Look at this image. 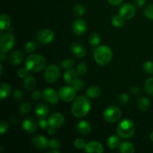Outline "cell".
Wrapping results in <instances>:
<instances>
[{
  "mask_svg": "<svg viewBox=\"0 0 153 153\" xmlns=\"http://www.w3.org/2000/svg\"><path fill=\"white\" fill-rule=\"evenodd\" d=\"M91 109V103L88 97L79 96L73 101L71 107V111L76 118H82L86 116Z\"/></svg>",
  "mask_w": 153,
  "mask_h": 153,
  "instance_id": "1",
  "label": "cell"
},
{
  "mask_svg": "<svg viewBox=\"0 0 153 153\" xmlns=\"http://www.w3.org/2000/svg\"><path fill=\"white\" fill-rule=\"evenodd\" d=\"M113 56L112 51L105 45L97 46L94 52V58L96 62L100 66H105L111 62Z\"/></svg>",
  "mask_w": 153,
  "mask_h": 153,
  "instance_id": "2",
  "label": "cell"
},
{
  "mask_svg": "<svg viewBox=\"0 0 153 153\" xmlns=\"http://www.w3.org/2000/svg\"><path fill=\"white\" fill-rule=\"evenodd\" d=\"M46 59L38 54H31L25 60V67L30 72L41 71L46 67Z\"/></svg>",
  "mask_w": 153,
  "mask_h": 153,
  "instance_id": "3",
  "label": "cell"
},
{
  "mask_svg": "<svg viewBox=\"0 0 153 153\" xmlns=\"http://www.w3.org/2000/svg\"><path fill=\"white\" fill-rule=\"evenodd\" d=\"M135 130L136 126L134 122L129 119H125L118 124L117 132L122 138H129L134 135Z\"/></svg>",
  "mask_w": 153,
  "mask_h": 153,
  "instance_id": "4",
  "label": "cell"
},
{
  "mask_svg": "<svg viewBox=\"0 0 153 153\" xmlns=\"http://www.w3.org/2000/svg\"><path fill=\"white\" fill-rule=\"evenodd\" d=\"M122 116V111L119 107L115 105H111L105 110L103 117L104 119L110 123H114L120 120Z\"/></svg>",
  "mask_w": 153,
  "mask_h": 153,
  "instance_id": "5",
  "label": "cell"
},
{
  "mask_svg": "<svg viewBox=\"0 0 153 153\" xmlns=\"http://www.w3.org/2000/svg\"><path fill=\"white\" fill-rule=\"evenodd\" d=\"M61 71L59 67L55 64H50L46 68L44 72V78L49 84H53L59 79Z\"/></svg>",
  "mask_w": 153,
  "mask_h": 153,
  "instance_id": "6",
  "label": "cell"
},
{
  "mask_svg": "<svg viewBox=\"0 0 153 153\" xmlns=\"http://www.w3.org/2000/svg\"><path fill=\"white\" fill-rule=\"evenodd\" d=\"M76 90L74 88L70 86H64L59 90V97L60 99L63 102H70L76 99Z\"/></svg>",
  "mask_w": 153,
  "mask_h": 153,
  "instance_id": "7",
  "label": "cell"
},
{
  "mask_svg": "<svg viewBox=\"0 0 153 153\" xmlns=\"http://www.w3.org/2000/svg\"><path fill=\"white\" fill-rule=\"evenodd\" d=\"M15 44L14 36L11 34H4L0 39V49L1 51L7 53L8 51L11 50Z\"/></svg>",
  "mask_w": 153,
  "mask_h": 153,
  "instance_id": "8",
  "label": "cell"
},
{
  "mask_svg": "<svg viewBox=\"0 0 153 153\" xmlns=\"http://www.w3.org/2000/svg\"><path fill=\"white\" fill-rule=\"evenodd\" d=\"M36 38L40 43L48 44V43H50L51 42L53 41L54 38H55V33L52 30L44 28V29L40 30L37 33Z\"/></svg>",
  "mask_w": 153,
  "mask_h": 153,
  "instance_id": "9",
  "label": "cell"
},
{
  "mask_svg": "<svg viewBox=\"0 0 153 153\" xmlns=\"http://www.w3.org/2000/svg\"><path fill=\"white\" fill-rule=\"evenodd\" d=\"M135 13V7L131 3H125L121 6L119 10V14L125 20H128L134 17Z\"/></svg>",
  "mask_w": 153,
  "mask_h": 153,
  "instance_id": "10",
  "label": "cell"
},
{
  "mask_svg": "<svg viewBox=\"0 0 153 153\" xmlns=\"http://www.w3.org/2000/svg\"><path fill=\"white\" fill-rule=\"evenodd\" d=\"M43 98L46 102L51 105H56L59 102V94L55 90L48 88L43 91Z\"/></svg>",
  "mask_w": 153,
  "mask_h": 153,
  "instance_id": "11",
  "label": "cell"
},
{
  "mask_svg": "<svg viewBox=\"0 0 153 153\" xmlns=\"http://www.w3.org/2000/svg\"><path fill=\"white\" fill-rule=\"evenodd\" d=\"M48 121H49V126L58 128L64 125V122H65V117L60 112H55L52 114H51Z\"/></svg>",
  "mask_w": 153,
  "mask_h": 153,
  "instance_id": "12",
  "label": "cell"
},
{
  "mask_svg": "<svg viewBox=\"0 0 153 153\" xmlns=\"http://www.w3.org/2000/svg\"><path fill=\"white\" fill-rule=\"evenodd\" d=\"M87 23L84 19H77L72 24V29L76 35H82L87 31Z\"/></svg>",
  "mask_w": 153,
  "mask_h": 153,
  "instance_id": "13",
  "label": "cell"
},
{
  "mask_svg": "<svg viewBox=\"0 0 153 153\" xmlns=\"http://www.w3.org/2000/svg\"><path fill=\"white\" fill-rule=\"evenodd\" d=\"M31 145L34 148H36L37 149H40V150L45 149L49 146V141H48L47 138L46 137H44V136L40 135V134L33 137L31 139Z\"/></svg>",
  "mask_w": 153,
  "mask_h": 153,
  "instance_id": "14",
  "label": "cell"
},
{
  "mask_svg": "<svg viewBox=\"0 0 153 153\" xmlns=\"http://www.w3.org/2000/svg\"><path fill=\"white\" fill-rule=\"evenodd\" d=\"M85 150L88 153H102L104 152V147L100 142L92 140L86 143Z\"/></svg>",
  "mask_w": 153,
  "mask_h": 153,
  "instance_id": "15",
  "label": "cell"
},
{
  "mask_svg": "<svg viewBox=\"0 0 153 153\" xmlns=\"http://www.w3.org/2000/svg\"><path fill=\"white\" fill-rule=\"evenodd\" d=\"M22 127L25 131L27 133H34L37 130V125L36 123L35 120L31 117H26L22 123Z\"/></svg>",
  "mask_w": 153,
  "mask_h": 153,
  "instance_id": "16",
  "label": "cell"
},
{
  "mask_svg": "<svg viewBox=\"0 0 153 153\" xmlns=\"http://www.w3.org/2000/svg\"><path fill=\"white\" fill-rule=\"evenodd\" d=\"M71 50L73 53L78 58H83L86 56L87 51L86 49L83 46V45L80 43H74L71 46Z\"/></svg>",
  "mask_w": 153,
  "mask_h": 153,
  "instance_id": "17",
  "label": "cell"
},
{
  "mask_svg": "<svg viewBox=\"0 0 153 153\" xmlns=\"http://www.w3.org/2000/svg\"><path fill=\"white\" fill-rule=\"evenodd\" d=\"M76 128H77V131L80 134H84V135H87V134H90L92 131L91 125L86 120L80 121L76 126Z\"/></svg>",
  "mask_w": 153,
  "mask_h": 153,
  "instance_id": "18",
  "label": "cell"
},
{
  "mask_svg": "<svg viewBox=\"0 0 153 153\" xmlns=\"http://www.w3.org/2000/svg\"><path fill=\"white\" fill-rule=\"evenodd\" d=\"M23 54L20 51H15L13 52L9 56V62L12 65H19L23 61Z\"/></svg>",
  "mask_w": 153,
  "mask_h": 153,
  "instance_id": "19",
  "label": "cell"
},
{
  "mask_svg": "<svg viewBox=\"0 0 153 153\" xmlns=\"http://www.w3.org/2000/svg\"><path fill=\"white\" fill-rule=\"evenodd\" d=\"M78 73L76 70H73V68L70 70H66V72L64 74V79L67 84L69 85H73V82L77 79Z\"/></svg>",
  "mask_w": 153,
  "mask_h": 153,
  "instance_id": "20",
  "label": "cell"
},
{
  "mask_svg": "<svg viewBox=\"0 0 153 153\" xmlns=\"http://www.w3.org/2000/svg\"><path fill=\"white\" fill-rule=\"evenodd\" d=\"M49 113V108L45 104H38L35 108V114L39 118H45Z\"/></svg>",
  "mask_w": 153,
  "mask_h": 153,
  "instance_id": "21",
  "label": "cell"
},
{
  "mask_svg": "<svg viewBox=\"0 0 153 153\" xmlns=\"http://www.w3.org/2000/svg\"><path fill=\"white\" fill-rule=\"evenodd\" d=\"M11 93V87L10 85L4 82H1L0 85V99L4 100L10 96Z\"/></svg>",
  "mask_w": 153,
  "mask_h": 153,
  "instance_id": "22",
  "label": "cell"
},
{
  "mask_svg": "<svg viewBox=\"0 0 153 153\" xmlns=\"http://www.w3.org/2000/svg\"><path fill=\"white\" fill-rule=\"evenodd\" d=\"M101 94V89L97 85H92L88 88L86 91V95L88 98L96 99L99 97Z\"/></svg>",
  "mask_w": 153,
  "mask_h": 153,
  "instance_id": "23",
  "label": "cell"
},
{
  "mask_svg": "<svg viewBox=\"0 0 153 153\" xmlns=\"http://www.w3.org/2000/svg\"><path fill=\"white\" fill-rule=\"evenodd\" d=\"M120 136L118 135H114L110 136L107 140V145L110 149H116V148L119 147L120 145Z\"/></svg>",
  "mask_w": 153,
  "mask_h": 153,
  "instance_id": "24",
  "label": "cell"
},
{
  "mask_svg": "<svg viewBox=\"0 0 153 153\" xmlns=\"http://www.w3.org/2000/svg\"><path fill=\"white\" fill-rule=\"evenodd\" d=\"M10 23H11V19L8 15L2 13L0 16V29L1 31L7 30L10 26Z\"/></svg>",
  "mask_w": 153,
  "mask_h": 153,
  "instance_id": "25",
  "label": "cell"
},
{
  "mask_svg": "<svg viewBox=\"0 0 153 153\" xmlns=\"http://www.w3.org/2000/svg\"><path fill=\"white\" fill-rule=\"evenodd\" d=\"M119 151L122 153H134V145L128 141H124L120 145Z\"/></svg>",
  "mask_w": 153,
  "mask_h": 153,
  "instance_id": "26",
  "label": "cell"
},
{
  "mask_svg": "<svg viewBox=\"0 0 153 153\" xmlns=\"http://www.w3.org/2000/svg\"><path fill=\"white\" fill-rule=\"evenodd\" d=\"M137 106L141 111H147L150 107V102L146 97H141L137 101Z\"/></svg>",
  "mask_w": 153,
  "mask_h": 153,
  "instance_id": "27",
  "label": "cell"
},
{
  "mask_svg": "<svg viewBox=\"0 0 153 153\" xmlns=\"http://www.w3.org/2000/svg\"><path fill=\"white\" fill-rule=\"evenodd\" d=\"M23 85L25 88L28 91H32L36 86V80L33 76H28L24 79Z\"/></svg>",
  "mask_w": 153,
  "mask_h": 153,
  "instance_id": "28",
  "label": "cell"
},
{
  "mask_svg": "<svg viewBox=\"0 0 153 153\" xmlns=\"http://www.w3.org/2000/svg\"><path fill=\"white\" fill-rule=\"evenodd\" d=\"M111 24L116 28H121L125 24V19L120 14L115 15L111 18Z\"/></svg>",
  "mask_w": 153,
  "mask_h": 153,
  "instance_id": "29",
  "label": "cell"
},
{
  "mask_svg": "<svg viewBox=\"0 0 153 153\" xmlns=\"http://www.w3.org/2000/svg\"><path fill=\"white\" fill-rule=\"evenodd\" d=\"M100 43H101V38L97 33L94 32L89 36V43L92 46L97 47L100 44Z\"/></svg>",
  "mask_w": 153,
  "mask_h": 153,
  "instance_id": "30",
  "label": "cell"
},
{
  "mask_svg": "<svg viewBox=\"0 0 153 153\" xmlns=\"http://www.w3.org/2000/svg\"><path fill=\"white\" fill-rule=\"evenodd\" d=\"M145 91L149 96H153V77L149 78L145 82Z\"/></svg>",
  "mask_w": 153,
  "mask_h": 153,
  "instance_id": "31",
  "label": "cell"
},
{
  "mask_svg": "<svg viewBox=\"0 0 153 153\" xmlns=\"http://www.w3.org/2000/svg\"><path fill=\"white\" fill-rule=\"evenodd\" d=\"M73 13L76 16H82L85 13V7L81 4H76L73 8Z\"/></svg>",
  "mask_w": 153,
  "mask_h": 153,
  "instance_id": "32",
  "label": "cell"
},
{
  "mask_svg": "<svg viewBox=\"0 0 153 153\" xmlns=\"http://www.w3.org/2000/svg\"><path fill=\"white\" fill-rule=\"evenodd\" d=\"M87 70H88V67H87V64L85 62H81L77 66V68H76L78 75L80 76H85L87 73Z\"/></svg>",
  "mask_w": 153,
  "mask_h": 153,
  "instance_id": "33",
  "label": "cell"
},
{
  "mask_svg": "<svg viewBox=\"0 0 153 153\" xmlns=\"http://www.w3.org/2000/svg\"><path fill=\"white\" fill-rule=\"evenodd\" d=\"M31 104L28 102H22V104L19 106V112H20L21 114H26L29 113L30 111H31Z\"/></svg>",
  "mask_w": 153,
  "mask_h": 153,
  "instance_id": "34",
  "label": "cell"
},
{
  "mask_svg": "<svg viewBox=\"0 0 153 153\" xmlns=\"http://www.w3.org/2000/svg\"><path fill=\"white\" fill-rule=\"evenodd\" d=\"M61 65L64 70H70V69L73 68V65H74V61L72 59H70V58H66L61 62Z\"/></svg>",
  "mask_w": 153,
  "mask_h": 153,
  "instance_id": "35",
  "label": "cell"
},
{
  "mask_svg": "<svg viewBox=\"0 0 153 153\" xmlns=\"http://www.w3.org/2000/svg\"><path fill=\"white\" fill-rule=\"evenodd\" d=\"M25 51L27 53H32L37 49V45L33 41H28L25 45Z\"/></svg>",
  "mask_w": 153,
  "mask_h": 153,
  "instance_id": "36",
  "label": "cell"
},
{
  "mask_svg": "<svg viewBox=\"0 0 153 153\" xmlns=\"http://www.w3.org/2000/svg\"><path fill=\"white\" fill-rule=\"evenodd\" d=\"M143 70L148 74H153V61H148L143 65Z\"/></svg>",
  "mask_w": 153,
  "mask_h": 153,
  "instance_id": "37",
  "label": "cell"
},
{
  "mask_svg": "<svg viewBox=\"0 0 153 153\" xmlns=\"http://www.w3.org/2000/svg\"><path fill=\"white\" fill-rule=\"evenodd\" d=\"M144 14L148 19L153 20V4H149L145 7Z\"/></svg>",
  "mask_w": 153,
  "mask_h": 153,
  "instance_id": "38",
  "label": "cell"
},
{
  "mask_svg": "<svg viewBox=\"0 0 153 153\" xmlns=\"http://www.w3.org/2000/svg\"><path fill=\"white\" fill-rule=\"evenodd\" d=\"M85 140L82 138H76L74 141V146L76 147V149H85Z\"/></svg>",
  "mask_w": 153,
  "mask_h": 153,
  "instance_id": "39",
  "label": "cell"
},
{
  "mask_svg": "<svg viewBox=\"0 0 153 153\" xmlns=\"http://www.w3.org/2000/svg\"><path fill=\"white\" fill-rule=\"evenodd\" d=\"M73 86L76 91H82L83 89L84 86H85V83H84L82 79H77L73 84Z\"/></svg>",
  "mask_w": 153,
  "mask_h": 153,
  "instance_id": "40",
  "label": "cell"
},
{
  "mask_svg": "<svg viewBox=\"0 0 153 153\" xmlns=\"http://www.w3.org/2000/svg\"><path fill=\"white\" fill-rule=\"evenodd\" d=\"M28 72H29V70L27 69L26 67L19 69L17 71L18 77L21 78V79H25V77L28 76Z\"/></svg>",
  "mask_w": 153,
  "mask_h": 153,
  "instance_id": "41",
  "label": "cell"
},
{
  "mask_svg": "<svg viewBox=\"0 0 153 153\" xmlns=\"http://www.w3.org/2000/svg\"><path fill=\"white\" fill-rule=\"evenodd\" d=\"M60 146H61V143L58 139H51L49 141V146L51 149H58L60 148Z\"/></svg>",
  "mask_w": 153,
  "mask_h": 153,
  "instance_id": "42",
  "label": "cell"
},
{
  "mask_svg": "<svg viewBox=\"0 0 153 153\" xmlns=\"http://www.w3.org/2000/svg\"><path fill=\"white\" fill-rule=\"evenodd\" d=\"M38 125L40 128L42 129H47L49 126V121L46 120L45 118H40V120L38 122Z\"/></svg>",
  "mask_w": 153,
  "mask_h": 153,
  "instance_id": "43",
  "label": "cell"
},
{
  "mask_svg": "<svg viewBox=\"0 0 153 153\" xmlns=\"http://www.w3.org/2000/svg\"><path fill=\"white\" fill-rule=\"evenodd\" d=\"M8 124L6 123V121H1V123H0V133H1V134H4V133L8 131Z\"/></svg>",
  "mask_w": 153,
  "mask_h": 153,
  "instance_id": "44",
  "label": "cell"
},
{
  "mask_svg": "<svg viewBox=\"0 0 153 153\" xmlns=\"http://www.w3.org/2000/svg\"><path fill=\"white\" fill-rule=\"evenodd\" d=\"M129 95L128 94H126V93H123V94H121L119 96V100L123 104H126V103L128 102L129 101Z\"/></svg>",
  "mask_w": 153,
  "mask_h": 153,
  "instance_id": "45",
  "label": "cell"
},
{
  "mask_svg": "<svg viewBox=\"0 0 153 153\" xmlns=\"http://www.w3.org/2000/svg\"><path fill=\"white\" fill-rule=\"evenodd\" d=\"M13 97L16 100H20L23 97V94L20 90H16V91H13Z\"/></svg>",
  "mask_w": 153,
  "mask_h": 153,
  "instance_id": "46",
  "label": "cell"
},
{
  "mask_svg": "<svg viewBox=\"0 0 153 153\" xmlns=\"http://www.w3.org/2000/svg\"><path fill=\"white\" fill-rule=\"evenodd\" d=\"M41 97H43V94L40 91H34L31 94V98L34 100H39Z\"/></svg>",
  "mask_w": 153,
  "mask_h": 153,
  "instance_id": "47",
  "label": "cell"
},
{
  "mask_svg": "<svg viewBox=\"0 0 153 153\" xmlns=\"http://www.w3.org/2000/svg\"><path fill=\"white\" fill-rule=\"evenodd\" d=\"M123 0H108V1L109 2V4H111V5L114 6H117L119 4H120L123 2Z\"/></svg>",
  "mask_w": 153,
  "mask_h": 153,
  "instance_id": "48",
  "label": "cell"
},
{
  "mask_svg": "<svg viewBox=\"0 0 153 153\" xmlns=\"http://www.w3.org/2000/svg\"><path fill=\"white\" fill-rule=\"evenodd\" d=\"M130 91H131V94H133V95H137V94H139V93H140V88H139V87H132V88H131V90H130Z\"/></svg>",
  "mask_w": 153,
  "mask_h": 153,
  "instance_id": "49",
  "label": "cell"
},
{
  "mask_svg": "<svg viewBox=\"0 0 153 153\" xmlns=\"http://www.w3.org/2000/svg\"><path fill=\"white\" fill-rule=\"evenodd\" d=\"M47 132L48 134H50V135H54V134L56 133V128L52 126H49V128H47Z\"/></svg>",
  "mask_w": 153,
  "mask_h": 153,
  "instance_id": "50",
  "label": "cell"
},
{
  "mask_svg": "<svg viewBox=\"0 0 153 153\" xmlns=\"http://www.w3.org/2000/svg\"><path fill=\"white\" fill-rule=\"evenodd\" d=\"M134 1L137 7H143L145 4L146 0H134Z\"/></svg>",
  "mask_w": 153,
  "mask_h": 153,
  "instance_id": "51",
  "label": "cell"
},
{
  "mask_svg": "<svg viewBox=\"0 0 153 153\" xmlns=\"http://www.w3.org/2000/svg\"><path fill=\"white\" fill-rule=\"evenodd\" d=\"M58 153L59 152H58V149H51L50 150H48L47 151V153Z\"/></svg>",
  "mask_w": 153,
  "mask_h": 153,
  "instance_id": "52",
  "label": "cell"
},
{
  "mask_svg": "<svg viewBox=\"0 0 153 153\" xmlns=\"http://www.w3.org/2000/svg\"><path fill=\"white\" fill-rule=\"evenodd\" d=\"M2 72H3V67L2 64H0V75H2Z\"/></svg>",
  "mask_w": 153,
  "mask_h": 153,
  "instance_id": "53",
  "label": "cell"
},
{
  "mask_svg": "<svg viewBox=\"0 0 153 153\" xmlns=\"http://www.w3.org/2000/svg\"><path fill=\"white\" fill-rule=\"evenodd\" d=\"M150 140L153 142V131L150 134Z\"/></svg>",
  "mask_w": 153,
  "mask_h": 153,
  "instance_id": "54",
  "label": "cell"
}]
</instances>
